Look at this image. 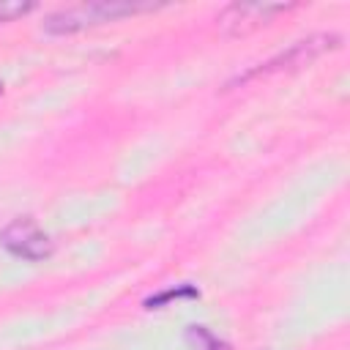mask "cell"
<instances>
[{"label": "cell", "instance_id": "cell-2", "mask_svg": "<svg viewBox=\"0 0 350 350\" xmlns=\"http://www.w3.org/2000/svg\"><path fill=\"white\" fill-rule=\"evenodd\" d=\"M137 5L129 3H93V5H82V8H68V11H57L44 22L46 33H77L88 25H98V22H112L120 16L134 14Z\"/></svg>", "mask_w": 350, "mask_h": 350}, {"label": "cell", "instance_id": "cell-4", "mask_svg": "<svg viewBox=\"0 0 350 350\" xmlns=\"http://www.w3.org/2000/svg\"><path fill=\"white\" fill-rule=\"evenodd\" d=\"M200 293L194 290V287H189V284H180L178 290H164V293H159V295H153V298H148L145 304L150 306V309H156V306H161V304H167V301H178V298H197Z\"/></svg>", "mask_w": 350, "mask_h": 350}, {"label": "cell", "instance_id": "cell-6", "mask_svg": "<svg viewBox=\"0 0 350 350\" xmlns=\"http://www.w3.org/2000/svg\"><path fill=\"white\" fill-rule=\"evenodd\" d=\"M33 11V3H0V22H14Z\"/></svg>", "mask_w": 350, "mask_h": 350}, {"label": "cell", "instance_id": "cell-7", "mask_svg": "<svg viewBox=\"0 0 350 350\" xmlns=\"http://www.w3.org/2000/svg\"><path fill=\"white\" fill-rule=\"evenodd\" d=\"M0 93H3V85H0Z\"/></svg>", "mask_w": 350, "mask_h": 350}, {"label": "cell", "instance_id": "cell-1", "mask_svg": "<svg viewBox=\"0 0 350 350\" xmlns=\"http://www.w3.org/2000/svg\"><path fill=\"white\" fill-rule=\"evenodd\" d=\"M0 246L8 254H14L19 260H27V262L46 260L52 254V249H55L52 238L30 216H19L11 224H5L3 232H0Z\"/></svg>", "mask_w": 350, "mask_h": 350}, {"label": "cell", "instance_id": "cell-5", "mask_svg": "<svg viewBox=\"0 0 350 350\" xmlns=\"http://www.w3.org/2000/svg\"><path fill=\"white\" fill-rule=\"evenodd\" d=\"M189 336H191V339H197V342H202V347H205V350H230L221 339H216L213 334H208V331H205V328H200V325L189 328Z\"/></svg>", "mask_w": 350, "mask_h": 350}, {"label": "cell", "instance_id": "cell-3", "mask_svg": "<svg viewBox=\"0 0 350 350\" xmlns=\"http://www.w3.org/2000/svg\"><path fill=\"white\" fill-rule=\"evenodd\" d=\"M331 46H336V36H314V38H306V41H298V44H293L287 52H282L279 57H273V60H268L262 68H254V71H249L246 77H252V74H260V71H276V68H290V66H304V63H309V60H314L317 55H323L325 49H331ZM243 77V79H246Z\"/></svg>", "mask_w": 350, "mask_h": 350}]
</instances>
